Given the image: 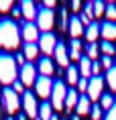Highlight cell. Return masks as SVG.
Masks as SVG:
<instances>
[{"label": "cell", "instance_id": "6", "mask_svg": "<svg viewBox=\"0 0 116 120\" xmlns=\"http://www.w3.org/2000/svg\"><path fill=\"white\" fill-rule=\"evenodd\" d=\"M39 51H43L45 57H49L51 53H55V47H57V37L53 33H43L39 37Z\"/></svg>", "mask_w": 116, "mask_h": 120}, {"label": "cell", "instance_id": "13", "mask_svg": "<svg viewBox=\"0 0 116 120\" xmlns=\"http://www.w3.org/2000/svg\"><path fill=\"white\" fill-rule=\"evenodd\" d=\"M100 37H104V41H108V43H112L116 39V22H104V25H100Z\"/></svg>", "mask_w": 116, "mask_h": 120}, {"label": "cell", "instance_id": "17", "mask_svg": "<svg viewBox=\"0 0 116 120\" xmlns=\"http://www.w3.org/2000/svg\"><path fill=\"white\" fill-rule=\"evenodd\" d=\"M77 69H79V75L82 77H92V61L88 59V57H82L79 59V65H77Z\"/></svg>", "mask_w": 116, "mask_h": 120}, {"label": "cell", "instance_id": "26", "mask_svg": "<svg viewBox=\"0 0 116 120\" xmlns=\"http://www.w3.org/2000/svg\"><path fill=\"white\" fill-rule=\"evenodd\" d=\"M106 83L110 86L112 92H116V67H112L110 71H106Z\"/></svg>", "mask_w": 116, "mask_h": 120}, {"label": "cell", "instance_id": "45", "mask_svg": "<svg viewBox=\"0 0 116 120\" xmlns=\"http://www.w3.org/2000/svg\"><path fill=\"white\" fill-rule=\"evenodd\" d=\"M8 120H14V118H8Z\"/></svg>", "mask_w": 116, "mask_h": 120}, {"label": "cell", "instance_id": "10", "mask_svg": "<svg viewBox=\"0 0 116 120\" xmlns=\"http://www.w3.org/2000/svg\"><path fill=\"white\" fill-rule=\"evenodd\" d=\"M102 90H104V79H102V77H100V75H98V77H90L86 96H88L90 100H100V98H102Z\"/></svg>", "mask_w": 116, "mask_h": 120}, {"label": "cell", "instance_id": "42", "mask_svg": "<svg viewBox=\"0 0 116 120\" xmlns=\"http://www.w3.org/2000/svg\"><path fill=\"white\" fill-rule=\"evenodd\" d=\"M19 120H26V116H19Z\"/></svg>", "mask_w": 116, "mask_h": 120}, {"label": "cell", "instance_id": "40", "mask_svg": "<svg viewBox=\"0 0 116 120\" xmlns=\"http://www.w3.org/2000/svg\"><path fill=\"white\" fill-rule=\"evenodd\" d=\"M71 8H73V10H82V2H79V0H73V2H71Z\"/></svg>", "mask_w": 116, "mask_h": 120}, {"label": "cell", "instance_id": "1", "mask_svg": "<svg viewBox=\"0 0 116 120\" xmlns=\"http://www.w3.org/2000/svg\"><path fill=\"white\" fill-rule=\"evenodd\" d=\"M20 45V29L14 20H0V47L16 49Z\"/></svg>", "mask_w": 116, "mask_h": 120}, {"label": "cell", "instance_id": "44", "mask_svg": "<svg viewBox=\"0 0 116 120\" xmlns=\"http://www.w3.org/2000/svg\"><path fill=\"white\" fill-rule=\"evenodd\" d=\"M35 120H41V118H35Z\"/></svg>", "mask_w": 116, "mask_h": 120}, {"label": "cell", "instance_id": "16", "mask_svg": "<svg viewBox=\"0 0 116 120\" xmlns=\"http://www.w3.org/2000/svg\"><path fill=\"white\" fill-rule=\"evenodd\" d=\"M37 69L41 71V75H45V77H51V75H53V71H55V65H53V61L49 59V57H41V59H39V65H37Z\"/></svg>", "mask_w": 116, "mask_h": 120}, {"label": "cell", "instance_id": "23", "mask_svg": "<svg viewBox=\"0 0 116 120\" xmlns=\"http://www.w3.org/2000/svg\"><path fill=\"white\" fill-rule=\"evenodd\" d=\"M77 102H79V96H77L75 90H67V98H65V108L71 110V108L77 106Z\"/></svg>", "mask_w": 116, "mask_h": 120}, {"label": "cell", "instance_id": "20", "mask_svg": "<svg viewBox=\"0 0 116 120\" xmlns=\"http://www.w3.org/2000/svg\"><path fill=\"white\" fill-rule=\"evenodd\" d=\"M25 59H29V61H33V59H37L39 57V45L37 43H25Z\"/></svg>", "mask_w": 116, "mask_h": 120}, {"label": "cell", "instance_id": "14", "mask_svg": "<svg viewBox=\"0 0 116 120\" xmlns=\"http://www.w3.org/2000/svg\"><path fill=\"white\" fill-rule=\"evenodd\" d=\"M20 10H22V19H26V22H33V19H37V12H39L31 0L20 2Z\"/></svg>", "mask_w": 116, "mask_h": 120}, {"label": "cell", "instance_id": "30", "mask_svg": "<svg viewBox=\"0 0 116 120\" xmlns=\"http://www.w3.org/2000/svg\"><path fill=\"white\" fill-rule=\"evenodd\" d=\"M100 100H102V108H104V110L112 108V96H110V94H104Z\"/></svg>", "mask_w": 116, "mask_h": 120}, {"label": "cell", "instance_id": "37", "mask_svg": "<svg viewBox=\"0 0 116 120\" xmlns=\"http://www.w3.org/2000/svg\"><path fill=\"white\" fill-rule=\"evenodd\" d=\"M61 29H69V22H67V12H65V8L61 10Z\"/></svg>", "mask_w": 116, "mask_h": 120}, {"label": "cell", "instance_id": "31", "mask_svg": "<svg viewBox=\"0 0 116 120\" xmlns=\"http://www.w3.org/2000/svg\"><path fill=\"white\" fill-rule=\"evenodd\" d=\"M102 71V63L100 61H92V77H98Z\"/></svg>", "mask_w": 116, "mask_h": 120}, {"label": "cell", "instance_id": "3", "mask_svg": "<svg viewBox=\"0 0 116 120\" xmlns=\"http://www.w3.org/2000/svg\"><path fill=\"white\" fill-rule=\"evenodd\" d=\"M2 102H4V108H6L8 114H16L22 106V100H20V96L14 92L12 88H4L2 90Z\"/></svg>", "mask_w": 116, "mask_h": 120}, {"label": "cell", "instance_id": "15", "mask_svg": "<svg viewBox=\"0 0 116 120\" xmlns=\"http://www.w3.org/2000/svg\"><path fill=\"white\" fill-rule=\"evenodd\" d=\"M86 33V29H84V25H82V20H79V16H73V19L69 20V35H71V39H77L79 41V37Z\"/></svg>", "mask_w": 116, "mask_h": 120}, {"label": "cell", "instance_id": "9", "mask_svg": "<svg viewBox=\"0 0 116 120\" xmlns=\"http://www.w3.org/2000/svg\"><path fill=\"white\" fill-rule=\"evenodd\" d=\"M19 77H20V82H22V86H31V83L37 82V67L29 61V63H25L22 67H20L19 71Z\"/></svg>", "mask_w": 116, "mask_h": 120}, {"label": "cell", "instance_id": "29", "mask_svg": "<svg viewBox=\"0 0 116 120\" xmlns=\"http://www.w3.org/2000/svg\"><path fill=\"white\" fill-rule=\"evenodd\" d=\"M100 51H102V53H104V55H106V57H112V55H114V45H112V43H108V41H104V43L102 45H100Z\"/></svg>", "mask_w": 116, "mask_h": 120}, {"label": "cell", "instance_id": "8", "mask_svg": "<svg viewBox=\"0 0 116 120\" xmlns=\"http://www.w3.org/2000/svg\"><path fill=\"white\" fill-rule=\"evenodd\" d=\"M22 100V108H25V116H31V118H39V104L35 100V96L31 92H25L20 96Z\"/></svg>", "mask_w": 116, "mask_h": 120}, {"label": "cell", "instance_id": "34", "mask_svg": "<svg viewBox=\"0 0 116 120\" xmlns=\"http://www.w3.org/2000/svg\"><path fill=\"white\" fill-rule=\"evenodd\" d=\"M88 83H90V79H86V77H79V82H77V88H79V92L84 94V92H88Z\"/></svg>", "mask_w": 116, "mask_h": 120}, {"label": "cell", "instance_id": "33", "mask_svg": "<svg viewBox=\"0 0 116 120\" xmlns=\"http://www.w3.org/2000/svg\"><path fill=\"white\" fill-rule=\"evenodd\" d=\"M100 63H102V69L110 71V69H112V57H106V55H104V57H102V61H100Z\"/></svg>", "mask_w": 116, "mask_h": 120}, {"label": "cell", "instance_id": "38", "mask_svg": "<svg viewBox=\"0 0 116 120\" xmlns=\"http://www.w3.org/2000/svg\"><path fill=\"white\" fill-rule=\"evenodd\" d=\"M14 61H16V63H19L20 67H22V65L26 63V61H25V53H16V57H14Z\"/></svg>", "mask_w": 116, "mask_h": 120}, {"label": "cell", "instance_id": "28", "mask_svg": "<svg viewBox=\"0 0 116 120\" xmlns=\"http://www.w3.org/2000/svg\"><path fill=\"white\" fill-rule=\"evenodd\" d=\"M106 19H108V22H114L116 20V4L114 2H110V4H106Z\"/></svg>", "mask_w": 116, "mask_h": 120}, {"label": "cell", "instance_id": "5", "mask_svg": "<svg viewBox=\"0 0 116 120\" xmlns=\"http://www.w3.org/2000/svg\"><path fill=\"white\" fill-rule=\"evenodd\" d=\"M53 25H55V14H53V10H49V8H41V10L37 12V26H39V31L51 33Z\"/></svg>", "mask_w": 116, "mask_h": 120}, {"label": "cell", "instance_id": "36", "mask_svg": "<svg viewBox=\"0 0 116 120\" xmlns=\"http://www.w3.org/2000/svg\"><path fill=\"white\" fill-rule=\"evenodd\" d=\"M12 90L16 92V94H25V86H22V82H20V79L12 83Z\"/></svg>", "mask_w": 116, "mask_h": 120}, {"label": "cell", "instance_id": "24", "mask_svg": "<svg viewBox=\"0 0 116 120\" xmlns=\"http://www.w3.org/2000/svg\"><path fill=\"white\" fill-rule=\"evenodd\" d=\"M65 77H67V83H73V86H77V82H79V69H77L75 65H69V67H67V73H65Z\"/></svg>", "mask_w": 116, "mask_h": 120}, {"label": "cell", "instance_id": "12", "mask_svg": "<svg viewBox=\"0 0 116 120\" xmlns=\"http://www.w3.org/2000/svg\"><path fill=\"white\" fill-rule=\"evenodd\" d=\"M53 55H55V61H57L61 67H69V51H67V47H65L63 43H57Z\"/></svg>", "mask_w": 116, "mask_h": 120}, {"label": "cell", "instance_id": "19", "mask_svg": "<svg viewBox=\"0 0 116 120\" xmlns=\"http://www.w3.org/2000/svg\"><path fill=\"white\" fill-rule=\"evenodd\" d=\"M75 110H77V116H86V114L92 110V106H90V98H88V96H79V102H77Z\"/></svg>", "mask_w": 116, "mask_h": 120}, {"label": "cell", "instance_id": "21", "mask_svg": "<svg viewBox=\"0 0 116 120\" xmlns=\"http://www.w3.org/2000/svg\"><path fill=\"white\" fill-rule=\"evenodd\" d=\"M86 39H88V41H90V43H96V39L100 37V25H98V22H92L90 26H86Z\"/></svg>", "mask_w": 116, "mask_h": 120}, {"label": "cell", "instance_id": "7", "mask_svg": "<svg viewBox=\"0 0 116 120\" xmlns=\"http://www.w3.org/2000/svg\"><path fill=\"white\" fill-rule=\"evenodd\" d=\"M35 90H37V96H39V98H43V100L51 98V94H53V82H51V77L39 75L37 82H35Z\"/></svg>", "mask_w": 116, "mask_h": 120}, {"label": "cell", "instance_id": "32", "mask_svg": "<svg viewBox=\"0 0 116 120\" xmlns=\"http://www.w3.org/2000/svg\"><path fill=\"white\" fill-rule=\"evenodd\" d=\"M90 114H92V120H100V118H102V108H100V106H92Z\"/></svg>", "mask_w": 116, "mask_h": 120}, {"label": "cell", "instance_id": "39", "mask_svg": "<svg viewBox=\"0 0 116 120\" xmlns=\"http://www.w3.org/2000/svg\"><path fill=\"white\" fill-rule=\"evenodd\" d=\"M43 8H49V10H53V8H55V0H45V2H43Z\"/></svg>", "mask_w": 116, "mask_h": 120}, {"label": "cell", "instance_id": "18", "mask_svg": "<svg viewBox=\"0 0 116 120\" xmlns=\"http://www.w3.org/2000/svg\"><path fill=\"white\" fill-rule=\"evenodd\" d=\"M82 51H84V47H82V41H77V39H73L69 45V59H75V61H79L82 59Z\"/></svg>", "mask_w": 116, "mask_h": 120}, {"label": "cell", "instance_id": "27", "mask_svg": "<svg viewBox=\"0 0 116 120\" xmlns=\"http://www.w3.org/2000/svg\"><path fill=\"white\" fill-rule=\"evenodd\" d=\"M98 53H100V45H98V43H90V45H88V55H86V57H88L90 61L96 59Z\"/></svg>", "mask_w": 116, "mask_h": 120}, {"label": "cell", "instance_id": "22", "mask_svg": "<svg viewBox=\"0 0 116 120\" xmlns=\"http://www.w3.org/2000/svg\"><path fill=\"white\" fill-rule=\"evenodd\" d=\"M39 118H41V120H51L53 118V106H51V102H43V104L39 106Z\"/></svg>", "mask_w": 116, "mask_h": 120}, {"label": "cell", "instance_id": "41", "mask_svg": "<svg viewBox=\"0 0 116 120\" xmlns=\"http://www.w3.org/2000/svg\"><path fill=\"white\" fill-rule=\"evenodd\" d=\"M12 12H14V16H22V10H20V6H19V8H14Z\"/></svg>", "mask_w": 116, "mask_h": 120}, {"label": "cell", "instance_id": "35", "mask_svg": "<svg viewBox=\"0 0 116 120\" xmlns=\"http://www.w3.org/2000/svg\"><path fill=\"white\" fill-rule=\"evenodd\" d=\"M12 8V2L10 0H0V12H8Z\"/></svg>", "mask_w": 116, "mask_h": 120}, {"label": "cell", "instance_id": "25", "mask_svg": "<svg viewBox=\"0 0 116 120\" xmlns=\"http://www.w3.org/2000/svg\"><path fill=\"white\" fill-rule=\"evenodd\" d=\"M92 8H94V19H100V16H104V12H106V4L100 2V0L92 2Z\"/></svg>", "mask_w": 116, "mask_h": 120}, {"label": "cell", "instance_id": "43", "mask_svg": "<svg viewBox=\"0 0 116 120\" xmlns=\"http://www.w3.org/2000/svg\"><path fill=\"white\" fill-rule=\"evenodd\" d=\"M51 120H57V116H53V118H51Z\"/></svg>", "mask_w": 116, "mask_h": 120}, {"label": "cell", "instance_id": "4", "mask_svg": "<svg viewBox=\"0 0 116 120\" xmlns=\"http://www.w3.org/2000/svg\"><path fill=\"white\" fill-rule=\"evenodd\" d=\"M65 98H67V88L63 82H53V94H51V106L53 110H63Z\"/></svg>", "mask_w": 116, "mask_h": 120}, {"label": "cell", "instance_id": "11", "mask_svg": "<svg viewBox=\"0 0 116 120\" xmlns=\"http://www.w3.org/2000/svg\"><path fill=\"white\" fill-rule=\"evenodd\" d=\"M20 37L25 39L26 43H35V41H39L41 33H39L37 22H25V25H22V29H20Z\"/></svg>", "mask_w": 116, "mask_h": 120}, {"label": "cell", "instance_id": "2", "mask_svg": "<svg viewBox=\"0 0 116 120\" xmlns=\"http://www.w3.org/2000/svg\"><path fill=\"white\" fill-rule=\"evenodd\" d=\"M19 75V67L10 55L6 53H0V83H14Z\"/></svg>", "mask_w": 116, "mask_h": 120}]
</instances>
